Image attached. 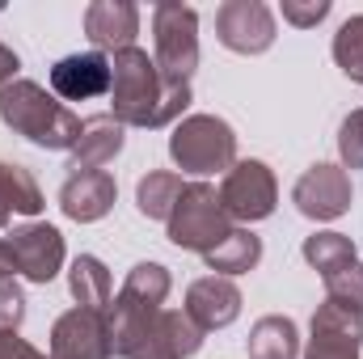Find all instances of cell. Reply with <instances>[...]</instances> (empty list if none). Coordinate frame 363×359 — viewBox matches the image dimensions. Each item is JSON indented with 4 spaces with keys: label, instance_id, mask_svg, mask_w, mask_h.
Segmentation results:
<instances>
[{
    "label": "cell",
    "instance_id": "cell-1",
    "mask_svg": "<svg viewBox=\"0 0 363 359\" xmlns=\"http://www.w3.org/2000/svg\"><path fill=\"white\" fill-rule=\"evenodd\" d=\"M110 106L114 118L123 127H169L182 123L186 106H190V85L165 81L157 60L144 47H127L118 55H110Z\"/></svg>",
    "mask_w": 363,
    "mask_h": 359
},
{
    "label": "cell",
    "instance_id": "cell-2",
    "mask_svg": "<svg viewBox=\"0 0 363 359\" xmlns=\"http://www.w3.org/2000/svg\"><path fill=\"white\" fill-rule=\"evenodd\" d=\"M0 123L9 131H17L21 140H30L38 148H55V153H72L85 131L81 114H72L38 81H21V77L0 89Z\"/></svg>",
    "mask_w": 363,
    "mask_h": 359
},
{
    "label": "cell",
    "instance_id": "cell-3",
    "mask_svg": "<svg viewBox=\"0 0 363 359\" xmlns=\"http://www.w3.org/2000/svg\"><path fill=\"white\" fill-rule=\"evenodd\" d=\"M169 157L182 174H228L237 165V131L220 114H186L169 136Z\"/></svg>",
    "mask_w": 363,
    "mask_h": 359
},
{
    "label": "cell",
    "instance_id": "cell-4",
    "mask_svg": "<svg viewBox=\"0 0 363 359\" xmlns=\"http://www.w3.org/2000/svg\"><path fill=\"white\" fill-rule=\"evenodd\" d=\"M165 228H169V241H174L178 250L207 254V250H216V245L233 233V220H228V211H224L216 186H207V182H186V190H182L174 216L165 220Z\"/></svg>",
    "mask_w": 363,
    "mask_h": 359
},
{
    "label": "cell",
    "instance_id": "cell-5",
    "mask_svg": "<svg viewBox=\"0 0 363 359\" xmlns=\"http://www.w3.org/2000/svg\"><path fill=\"white\" fill-rule=\"evenodd\" d=\"M64 233L55 224H21L9 237H0V279H30L51 283L64 270Z\"/></svg>",
    "mask_w": 363,
    "mask_h": 359
},
{
    "label": "cell",
    "instance_id": "cell-6",
    "mask_svg": "<svg viewBox=\"0 0 363 359\" xmlns=\"http://www.w3.org/2000/svg\"><path fill=\"white\" fill-rule=\"evenodd\" d=\"M152 60L161 68L165 81H182L190 85L194 68H199V13L190 4L165 0L152 9Z\"/></svg>",
    "mask_w": 363,
    "mask_h": 359
},
{
    "label": "cell",
    "instance_id": "cell-7",
    "mask_svg": "<svg viewBox=\"0 0 363 359\" xmlns=\"http://www.w3.org/2000/svg\"><path fill=\"white\" fill-rule=\"evenodd\" d=\"M220 203L228 211V220H241V224H254V220H267L274 216V203H279V182H274L271 165L267 161H237L224 182H220Z\"/></svg>",
    "mask_w": 363,
    "mask_h": 359
},
{
    "label": "cell",
    "instance_id": "cell-8",
    "mask_svg": "<svg viewBox=\"0 0 363 359\" xmlns=\"http://www.w3.org/2000/svg\"><path fill=\"white\" fill-rule=\"evenodd\" d=\"M363 347V304L325 296L313 313V338L304 359H359Z\"/></svg>",
    "mask_w": 363,
    "mask_h": 359
},
{
    "label": "cell",
    "instance_id": "cell-9",
    "mask_svg": "<svg viewBox=\"0 0 363 359\" xmlns=\"http://www.w3.org/2000/svg\"><path fill=\"white\" fill-rule=\"evenodd\" d=\"M351 199H355V186H351V174L342 165H330V161H317L308 165L300 182L291 186V203L300 216L308 220H338L351 211Z\"/></svg>",
    "mask_w": 363,
    "mask_h": 359
},
{
    "label": "cell",
    "instance_id": "cell-10",
    "mask_svg": "<svg viewBox=\"0 0 363 359\" xmlns=\"http://www.w3.org/2000/svg\"><path fill=\"white\" fill-rule=\"evenodd\" d=\"M274 13L262 0H224L216 9V38L237 55H262L274 47Z\"/></svg>",
    "mask_w": 363,
    "mask_h": 359
},
{
    "label": "cell",
    "instance_id": "cell-11",
    "mask_svg": "<svg viewBox=\"0 0 363 359\" xmlns=\"http://www.w3.org/2000/svg\"><path fill=\"white\" fill-rule=\"evenodd\" d=\"M110 330L106 313L97 309H68L51 326V359H110Z\"/></svg>",
    "mask_w": 363,
    "mask_h": 359
},
{
    "label": "cell",
    "instance_id": "cell-12",
    "mask_svg": "<svg viewBox=\"0 0 363 359\" xmlns=\"http://www.w3.org/2000/svg\"><path fill=\"white\" fill-rule=\"evenodd\" d=\"M186 313L203 334L228 330L241 317V287L224 275H203L186 287Z\"/></svg>",
    "mask_w": 363,
    "mask_h": 359
},
{
    "label": "cell",
    "instance_id": "cell-13",
    "mask_svg": "<svg viewBox=\"0 0 363 359\" xmlns=\"http://www.w3.org/2000/svg\"><path fill=\"white\" fill-rule=\"evenodd\" d=\"M110 55L101 51H77V55H64L55 68H51V93L60 101H89V97H101L110 93Z\"/></svg>",
    "mask_w": 363,
    "mask_h": 359
},
{
    "label": "cell",
    "instance_id": "cell-14",
    "mask_svg": "<svg viewBox=\"0 0 363 359\" xmlns=\"http://www.w3.org/2000/svg\"><path fill=\"white\" fill-rule=\"evenodd\" d=\"M85 34H89L93 51H127L135 47V34H140V9L131 0H93L85 9Z\"/></svg>",
    "mask_w": 363,
    "mask_h": 359
},
{
    "label": "cell",
    "instance_id": "cell-15",
    "mask_svg": "<svg viewBox=\"0 0 363 359\" xmlns=\"http://www.w3.org/2000/svg\"><path fill=\"white\" fill-rule=\"evenodd\" d=\"M118 199V182L110 178L106 170H93V174H68V182L60 186V207L68 220L77 224H93L101 216H110Z\"/></svg>",
    "mask_w": 363,
    "mask_h": 359
},
{
    "label": "cell",
    "instance_id": "cell-16",
    "mask_svg": "<svg viewBox=\"0 0 363 359\" xmlns=\"http://www.w3.org/2000/svg\"><path fill=\"white\" fill-rule=\"evenodd\" d=\"M157 309H148V304H140V300H131V296H114L110 304H106V330H110V351L123 359H131L148 338H152V330H157Z\"/></svg>",
    "mask_w": 363,
    "mask_h": 359
},
{
    "label": "cell",
    "instance_id": "cell-17",
    "mask_svg": "<svg viewBox=\"0 0 363 359\" xmlns=\"http://www.w3.org/2000/svg\"><path fill=\"white\" fill-rule=\"evenodd\" d=\"M123 144H127V127L114 114H93V118H85V131H81V140L68 157V170L72 174H93V170L110 165L123 153Z\"/></svg>",
    "mask_w": 363,
    "mask_h": 359
},
{
    "label": "cell",
    "instance_id": "cell-18",
    "mask_svg": "<svg viewBox=\"0 0 363 359\" xmlns=\"http://www.w3.org/2000/svg\"><path fill=\"white\" fill-rule=\"evenodd\" d=\"M203 263H207L211 275H224V279L245 275V270H254L258 263H262V237L250 233V228H233L216 250L203 254Z\"/></svg>",
    "mask_w": 363,
    "mask_h": 359
},
{
    "label": "cell",
    "instance_id": "cell-19",
    "mask_svg": "<svg viewBox=\"0 0 363 359\" xmlns=\"http://www.w3.org/2000/svg\"><path fill=\"white\" fill-rule=\"evenodd\" d=\"M304 263L317 270L321 279H334V275H342V270H355L359 267V254H355V241L347 237V233H313V237H304Z\"/></svg>",
    "mask_w": 363,
    "mask_h": 359
},
{
    "label": "cell",
    "instance_id": "cell-20",
    "mask_svg": "<svg viewBox=\"0 0 363 359\" xmlns=\"http://www.w3.org/2000/svg\"><path fill=\"white\" fill-rule=\"evenodd\" d=\"M250 359H300V330L291 317L271 313L250 330Z\"/></svg>",
    "mask_w": 363,
    "mask_h": 359
},
{
    "label": "cell",
    "instance_id": "cell-21",
    "mask_svg": "<svg viewBox=\"0 0 363 359\" xmlns=\"http://www.w3.org/2000/svg\"><path fill=\"white\" fill-rule=\"evenodd\" d=\"M182 190H186L182 174H174V170H148L140 178V186H135V207L148 220H169L182 199Z\"/></svg>",
    "mask_w": 363,
    "mask_h": 359
},
{
    "label": "cell",
    "instance_id": "cell-22",
    "mask_svg": "<svg viewBox=\"0 0 363 359\" xmlns=\"http://www.w3.org/2000/svg\"><path fill=\"white\" fill-rule=\"evenodd\" d=\"M68 292H72V300L81 304V309H97V313H106V304L114 300L110 292V270L101 258H93V254H81L72 270H68Z\"/></svg>",
    "mask_w": 363,
    "mask_h": 359
},
{
    "label": "cell",
    "instance_id": "cell-23",
    "mask_svg": "<svg viewBox=\"0 0 363 359\" xmlns=\"http://www.w3.org/2000/svg\"><path fill=\"white\" fill-rule=\"evenodd\" d=\"M157 343L165 347L169 359H190V355H199V347H203V330L190 321L186 309H161V317H157Z\"/></svg>",
    "mask_w": 363,
    "mask_h": 359
},
{
    "label": "cell",
    "instance_id": "cell-24",
    "mask_svg": "<svg viewBox=\"0 0 363 359\" xmlns=\"http://www.w3.org/2000/svg\"><path fill=\"white\" fill-rule=\"evenodd\" d=\"M169 287H174V279H169V270L161 263H135L127 270V279H123V296H131V300H140V304H148L157 313L165 309Z\"/></svg>",
    "mask_w": 363,
    "mask_h": 359
},
{
    "label": "cell",
    "instance_id": "cell-25",
    "mask_svg": "<svg viewBox=\"0 0 363 359\" xmlns=\"http://www.w3.org/2000/svg\"><path fill=\"white\" fill-rule=\"evenodd\" d=\"M334 64L342 68V77L363 85V13L347 17L338 26V34H334Z\"/></svg>",
    "mask_w": 363,
    "mask_h": 359
},
{
    "label": "cell",
    "instance_id": "cell-26",
    "mask_svg": "<svg viewBox=\"0 0 363 359\" xmlns=\"http://www.w3.org/2000/svg\"><path fill=\"white\" fill-rule=\"evenodd\" d=\"M9 194H13V211H21V216H38L47 207L43 186L34 182L26 165H9Z\"/></svg>",
    "mask_w": 363,
    "mask_h": 359
},
{
    "label": "cell",
    "instance_id": "cell-27",
    "mask_svg": "<svg viewBox=\"0 0 363 359\" xmlns=\"http://www.w3.org/2000/svg\"><path fill=\"white\" fill-rule=\"evenodd\" d=\"M338 157H342V170H363V106L351 110L338 127Z\"/></svg>",
    "mask_w": 363,
    "mask_h": 359
},
{
    "label": "cell",
    "instance_id": "cell-28",
    "mask_svg": "<svg viewBox=\"0 0 363 359\" xmlns=\"http://www.w3.org/2000/svg\"><path fill=\"white\" fill-rule=\"evenodd\" d=\"M26 321V296L17 279H0V330H17Z\"/></svg>",
    "mask_w": 363,
    "mask_h": 359
},
{
    "label": "cell",
    "instance_id": "cell-29",
    "mask_svg": "<svg viewBox=\"0 0 363 359\" xmlns=\"http://www.w3.org/2000/svg\"><path fill=\"white\" fill-rule=\"evenodd\" d=\"M325 17H330V0H283V21H291L300 30L325 21Z\"/></svg>",
    "mask_w": 363,
    "mask_h": 359
},
{
    "label": "cell",
    "instance_id": "cell-30",
    "mask_svg": "<svg viewBox=\"0 0 363 359\" xmlns=\"http://www.w3.org/2000/svg\"><path fill=\"white\" fill-rule=\"evenodd\" d=\"M325 296L334 300H351V304H363V270H342L334 279H325Z\"/></svg>",
    "mask_w": 363,
    "mask_h": 359
},
{
    "label": "cell",
    "instance_id": "cell-31",
    "mask_svg": "<svg viewBox=\"0 0 363 359\" xmlns=\"http://www.w3.org/2000/svg\"><path fill=\"white\" fill-rule=\"evenodd\" d=\"M0 359H51V355L30 347L17 330H0Z\"/></svg>",
    "mask_w": 363,
    "mask_h": 359
},
{
    "label": "cell",
    "instance_id": "cell-32",
    "mask_svg": "<svg viewBox=\"0 0 363 359\" xmlns=\"http://www.w3.org/2000/svg\"><path fill=\"white\" fill-rule=\"evenodd\" d=\"M17 68H21V60H17V51H13V47H4V43H0V89H4V85H13V81H17Z\"/></svg>",
    "mask_w": 363,
    "mask_h": 359
},
{
    "label": "cell",
    "instance_id": "cell-33",
    "mask_svg": "<svg viewBox=\"0 0 363 359\" xmlns=\"http://www.w3.org/2000/svg\"><path fill=\"white\" fill-rule=\"evenodd\" d=\"M13 220V194H9V161H0V228Z\"/></svg>",
    "mask_w": 363,
    "mask_h": 359
},
{
    "label": "cell",
    "instance_id": "cell-34",
    "mask_svg": "<svg viewBox=\"0 0 363 359\" xmlns=\"http://www.w3.org/2000/svg\"><path fill=\"white\" fill-rule=\"evenodd\" d=\"M131 359H169V355H165V347L157 343V330H152V338H148V343H144V347H140Z\"/></svg>",
    "mask_w": 363,
    "mask_h": 359
},
{
    "label": "cell",
    "instance_id": "cell-35",
    "mask_svg": "<svg viewBox=\"0 0 363 359\" xmlns=\"http://www.w3.org/2000/svg\"><path fill=\"white\" fill-rule=\"evenodd\" d=\"M359 270H363V267H359Z\"/></svg>",
    "mask_w": 363,
    "mask_h": 359
}]
</instances>
